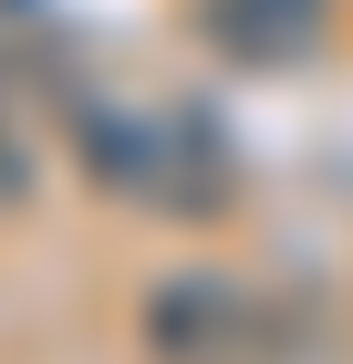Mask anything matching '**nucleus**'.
<instances>
[{"label":"nucleus","mask_w":353,"mask_h":364,"mask_svg":"<svg viewBox=\"0 0 353 364\" xmlns=\"http://www.w3.org/2000/svg\"><path fill=\"white\" fill-rule=\"evenodd\" d=\"M322 21H332V0H197L208 53L239 63V73H291V63H312L322 53Z\"/></svg>","instance_id":"7ed1b4c3"},{"label":"nucleus","mask_w":353,"mask_h":364,"mask_svg":"<svg viewBox=\"0 0 353 364\" xmlns=\"http://www.w3.org/2000/svg\"><path fill=\"white\" fill-rule=\"evenodd\" d=\"M136 333L156 364H281L291 354V323L271 312V291H249L229 271H177L146 291Z\"/></svg>","instance_id":"f03ea898"},{"label":"nucleus","mask_w":353,"mask_h":364,"mask_svg":"<svg viewBox=\"0 0 353 364\" xmlns=\"http://www.w3.org/2000/svg\"><path fill=\"white\" fill-rule=\"evenodd\" d=\"M21 198H31V146L11 125V105H0V208H21Z\"/></svg>","instance_id":"20e7f679"},{"label":"nucleus","mask_w":353,"mask_h":364,"mask_svg":"<svg viewBox=\"0 0 353 364\" xmlns=\"http://www.w3.org/2000/svg\"><path fill=\"white\" fill-rule=\"evenodd\" d=\"M73 146L83 167L104 177V188H125L136 208H156V219H218L229 208V188H239V156H229V136H218L208 105H114V94H73Z\"/></svg>","instance_id":"f257e3e1"}]
</instances>
